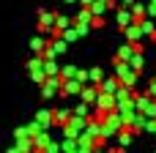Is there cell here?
I'll return each mask as SVG.
<instances>
[{
	"instance_id": "obj_12",
	"label": "cell",
	"mask_w": 156,
	"mask_h": 153,
	"mask_svg": "<svg viewBox=\"0 0 156 153\" xmlns=\"http://www.w3.org/2000/svg\"><path fill=\"white\" fill-rule=\"evenodd\" d=\"M49 142H52V134H49V131H41V134H36V137H33V145H36V153L47 151V148H49Z\"/></svg>"
},
{
	"instance_id": "obj_35",
	"label": "cell",
	"mask_w": 156,
	"mask_h": 153,
	"mask_svg": "<svg viewBox=\"0 0 156 153\" xmlns=\"http://www.w3.org/2000/svg\"><path fill=\"white\" fill-rule=\"evenodd\" d=\"M63 3H80V0H63Z\"/></svg>"
},
{
	"instance_id": "obj_9",
	"label": "cell",
	"mask_w": 156,
	"mask_h": 153,
	"mask_svg": "<svg viewBox=\"0 0 156 153\" xmlns=\"http://www.w3.org/2000/svg\"><path fill=\"white\" fill-rule=\"evenodd\" d=\"M134 55H137V52H134V44H123V47L115 52V60H112V63H129Z\"/></svg>"
},
{
	"instance_id": "obj_2",
	"label": "cell",
	"mask_w": 156,
	"mask_h": 153,
	"mask_svg": "<svg viewBox=\"0 0 156 153\" xmlns=\"http://www.w3.org/2000/svg\"><path fill=\"white\" fill-rule=\"evenodd\" d=\"M115 77H118L121 85L129 88V90H134V85H137V79H140V74H137L129 63H115Z\"/></svg>"
},
{
	"instance_id": "obj_37",
	"label": "cell",
	"mask_w": 156,
	"mask_h": 153,
	"mask_svg": "<svg viewBox=\"0 0 156 153\" xmlns=\"http://www.w3.org/2000/svg\"><path fill=\"white\" fill-rule=\"evenodd\" d=\"M107 3H112V0H107Z\"/></svg>"
},
{
	"instance_id": "obj_1",
	"label": "cell",
	"mask_w": 156,
	"mask_h": 153,
	"mask_svg": "<svg viewBox=\"0 0 156 153\" xmlns=\"http://www.w3.org/2000/svg\"><path fill=\"white\" fill-rule=\"evenodd\" d=\"M55 19H58V11L38 8V16H36V33L49 38V36H52V30H55Z\"/></svg>"
},
{
	"instance_id": "obj_20",
	"label": "cell",
	"mask_w": 156,
	"mask_h": 153,
	"mask_svg": "<svg viewBox=\"0 0 156 153\" xmlns=\"http://www.w3.org/2000/svg\"><path fill=\"white\" fill-rule=\"evenodd\" d=\"M132 140H134V134H132L129 129H123V131L118 134V148H123V151H126V148L132 145Z\"/></svg>"
},
{
	"instance_id": "obj_30",
	"label": "cell",
	"mask_w": 156,
	"mask_h": 153,
	"mask_svg": "<svg viewBox=\"0 0 156 153\" xmlns=\"http://www.w3.org/2000/svg\"><path fill=\"white\" fill-rule=\"evenodd\" d=\"M118 3H121V8H129V11H132V8H134V3H137V0H118Z\"/></svg>"
},
{
	"instance_id": "obj_14",
	"label": "cell",
	"mask_w": 156,
	"mask_h": 153,
	"mask_svg": "<svg viewBox=\"0 0 156 153\" xmlns=\"http://www.w3.org/2000/svg\"><path fill=\"white\" fill-rule=\"evenodd\" d=\"M52 112H55V126H60V129L69 126V120H71V115H74L71 110H63V107H60V110H52Z\"/></svg>"
},
{
	"instance_id": "obj_6",
	"label": "cell",
	"mask_w": 156,
	"mask_h": 153,
	"mask_svg": "<svg viewBox=\"0 0 156 153\" xmlns=\"http://www.w3.org/2000/svg\"><path fill=\"white\" fill-rule=\"evenodd\" d=\"M115 22H118V27H121V30H126V27H132V25H137L129 8H118V11H115Z\"/></svg>"
},
{
	"instance_id": "obj_10",
	"label": "cell",
	"mask_w": 156,
	"mask_h": 153,
	"mask_svg": "<svg viewBox=\"0 0 156 153\" xmlns=\"http://www.w3.org/2000/svg\"><path fill=\"white\" fill-rule=\"evenodd\" d=\"M96 99H99V88H93V85H88V88L80 93V101L88 104V107H96Z\"/></svg>"
},
{
	"instance_id": "obj_28",
	"label": "cell",
	"mask_w": 156,
	"mask_h": 153,
	"mask_svg": "<svg viewBox=\"0 0 156 153\" xmlns=\"http://www.w3.org/2000/svg\"><path fill=\"white\" fill-rule=\"evenodd\" d=\"M74 27H77V33H80V38H82V36H88V33L93 30L90 25H74Z\"/></svg>"
},
{
	"instance_id": "obj_3",
	"label": "cell",
	"mask_w": 156,
	"mask_h": 153,
	"mask_svg": "<svg viewBox=\"0 0 156 153\" xmlns=\"http://www.w3.org/2000/svg\"><path fill=\"white\" fill-rule=\"evenodd\" d=\"M27 74H30V79L41 88L49 77H47V71H44V57H38V55H33L30 60H27Z\"/></svg>"
},
{
	"instance_id": "obj_33",
	"label": "cell",
	"mask_w": 156,
	"mask_h": 153,
	"mask_svg": "<svg viewBox=\"0 0 156 153\" xmlns=\"http://www.w3.org/2000/svg\"><path fill=\"white\" fill-rule=\"evenodd\" d=\"M5 153H22V151H19L16 145H11V148H8V151H5Z\"/></svg>"
},
{
	"instance_id": "obj_32",
	"label": "cell",
	"mask_w": 156,
	"mask_h": 153,
	"mask_svg": "<svg viewBox=\"0 0 156 153\" xmlns=\"http://www.w3.org/2000/svg\"><path fill=\"white\" fill-rule=\"evenodd\" d=\"M93 3H96V0H80V8H90Z\"/></svg>"
},
{
	"instance_id": "obj_7",
	"label": "cell",
	"mask_w": 156,
	"mask_h": 153,
	"mask_svg": "<svg viewBox=\"0 0 156 153\" xmlns=\"http://www.w3.org/2000/svg\"><path fill=\"white\" fill-rule=\"evenodd\" d=\"M121 88H123V85H121V79H118L115 74H112V77H107V79L99 85V90H101V93H107V96H115Z\"/></svg>"
},
{
	"instance_id": "obj_4",
	"label": "cell",
	"mask_w": 156,
	"mask_h": 153,
	"mask_svg": "<svg viewBox=\"0 0 156 153\" xmlns=\"http://www.w3.org/2000/svg\"><path fill=\"white\" fill-rule=\"evenodd\" d=\"M60 88H63V79H60V77H49V79L41 85V96H44V99H55V96H60Z\"/></svg>"
},
{
	"instance_id": "obj_5",
	"label": "cell",
	"mask_w": 156,
	"mask_h": 153,
	"mask_svg": "<svg viewBox=\"0 0 156 153\" xmlns=\"http://www.w3.org/2000/svg\"><path fill=\"white\" fill-rule=\"evenodd\" d=\"M85 88H88L85 82H80V79H69V82H63V88H60V99H69V96H80Z\"/></svg>"
},
{
	"instance_id": "obj_8",
	"label": "cell",
	"mask_w": 156,
	"mask_h": 153,
	"mask_svg": "<svg viewBox=\"0 0 156 153\" xmlns=\"http://www.w3.org/2000/svg\"><path fill=\"white\" fill-rule=\"evenodd\" d=\"M47 47H49V38H47V36H33V38H30V49H33V55H38V57H44Z\"/></svg>"
},
{
	"instance_id": "obj_34",
	"label": "cell",
	"mask_w": 156,
	"mask_h": 153,
	"mask_svg": "<svg viewBox=\"0 0 156 153\" xmlns=\"http://www.w3.org/2000/svg\"><path fill=\"white\" fill-rule=\"evenodd\" d=\"M101 153H115V148H107V151H101Z\"/></svg>"
},
{
	"instance_id": "obj_27",
	"label": "cell",
	"mask_w": 156,
	"mask_h": 153,
	"mask_svg": "<svg viewBox=\"0 0 156 153\" xmlns=\"http://www.w3.org/2000/svg\"><path fill=\"white\" fill-rule=\"evenodd\" d=\"M107 22H104V16H93V22H90V27L93 30H99V27H104Z\"/></svg>"
},
{
	"instance_id": "obj_18",
	"label": "cell",
	"mask_w": 156,
	"mask_h": 153,
	"mask_svg": "<svg viewBox=\"0 0 156 153\" xmlns=\"http://www.w3.org/2000/svg\"><path fill=\"white\" fill-rule=\"evenodd\" d=\"M22 140H33L30 126H16V129H14V142H22Z\"/></svg>"
},
{
	"instance_id": "obj_15",
	"label": "cell",
	"mask_w": 156,
	"mask_h": 153,
	"mask_svg": "<svg viewBox=\"0 0 156 153\" xmlns=\"http://www.w3.org/2000/svg\"><path fill=\"white\" fill-rule=\"evenodd\" d=\"M90 22H93L90 8H80V14H74V25H90Z\"/></svg>"
},
{
	"instance_id": "obj_26",
	"label": "cell",
	"mask_w": 156,
	"mask_h": 153,
	"mask_svg": "<svg viewBox=\"0 0 156 153\" xmlns=\"http://www.w3.org/2000/svg\"><path fill=\"white\" fill-rule=\"evenodd\" d=\"M41 153H63V151H60V142H55V140H52V142H49V148H47V151H41Z\"/></svg>"
},
{
	"instance_id": "obj_22",
	"label": "cell",
	"mask_w": 156,
	"mask_h": 153,
	"mask_svg": "<svg viewBox=\"0 0 156 153\" xmlns=\"http://www.w3.org/2000/svg\"><path fill=\"white\" fill-rule=\"evenodd\" d=\"M140 27H143V36H148V38L156 33V22H154V19H143V22H140Z\"/></svg>"
},
{
	"instance_id": "obj_36",
	"label": "cell",
	"mask_w": 156,
	"mask_h": 153,
	"mask_svg": "<svg viewBox=\"0 0 156 153\" xmlns=\"http://www.w3.org/2000/svg\"><path fill=\"white\" fill-rule=\"evenodd\" d=\"M151 41H154V44H156V33H154V36H151Z\"/></svg>"
},
{
	"instance_id": "obj_24",
	"label": "cell",
	"mask_w": 156,
	"mask_h": 153,
	"mask_svg": "<svg viewBox=\"0 0 156 153\" xmlns=\"http://www.w3.org/2000/svg\"><path fill=\"white\" fill-rule=\"evenodd\" d=\"M60 151L63 153H74L77 151V140H60Z\"/></svg>"
},
{
	"instance_id": "obj_17",
	"label": "cell",
	"mask_w": 156,
	"mask_h": 153,
	"mask_svg": "<svg viewBox=\"0 0 156 153\" xmlns=\"http://www.w3.org/2000/svg\"><path fill=\"white\" fill-rule=\"evenodd\" d=\"M151 101H154V99H151L148 93H137V99H134V107H137V112H145Z\"/></svg>"
},
{
	"instance_id": "obj_25",
	"label": "cell",
	"mask_w": 156,
	"mask_h": 153,
	"mask_svg": "<svg viewBox=\"0 0 156 153\" xmlns=\"http://www.w3.org/2000/svg\"><path fill=\"white\" fill-rule=\"evenodd\" d=\"M63 41H66V44H71V41H80V33H77V27H69V30L63 33Z\"/></svg>"
},
{
	"instance_id": "obj_31",
	"label": "cell",
	"mask_w": 156,
	"mask_h": 153,
	"mask_svg": "<svg viewBox=\"0 0 156 153\" xmlns=\"http://www.w3.org/2000/svg\"><path fill=\"white\" fill-rule=\"evenodd\" d=\"M145 131H148V134H156V120H148V123H145Z\"/></svg>"
},
{
	"instance_id": "obj_21",
	"label": "cell",
	"mask_w": 156,
	"mask_h": 153,
	"mask_svg": "<svg viewBox=\"0 0 156 153\" xmlns=\"http://www.w3.org/2000/svg\"><path fill=\"white\" fill-rule=\"evenodd\" d=\"M107 11H110V5H107V0H96V3L90 5V14H93V16H104Z\"/></svg>"
},
{
	"instance_id": "obj_19",
	"label": "cell",
	"mask_w": 156,
	"mask_h": 153,
	"mask_svg": "<svg viewBox=\"0 0 156 153\" xmlns=\"http://www.w3.org/2000/svg\"><path fill=\"white\" fill-rule=\"evenodd\" d=\"M77 74H80V68H77V66H63V68H60V79H63V82L77 79Z\"/></svg>"
},
{
	"instance_id": "obj_23",
	"label": "cell",
	"mask_w": 156,
	"mask_h": 153,
	"mask_svg": "<svg viewBox=\"0 0 156 153\" xmlns=\"http://www.w3.org/2000/svg\"><path fill=\"white\" fill-rule=\"evenodd\" d=\"M129 66H132V68L140 74V71H143V66H145V55H134V57L129 60Z\"/></svg>"
},
{
	"instance_id": "obj_13",
	"label": "cell",
	"mask_w": 156,
	"mask_h": 153,
	"mask_svg": "<svg viewBox=\"0 0 156 153\" xmlns=\"http://www.w3.org/2000/svg\"><path fill=\"white\" fill-rule=\"evenodd\" d=\"M107 77H104V71L99 68V66H93V68H88V85H93V88H99L101 82H104Z\"/></svg>"
},
{
	"instance_id": "obj_29",
	"label": "cell",
	"mask_w": 156,
	"mask_h": 153,
	"mask_svg": "<svg viewBox=\"0 0 156 153\" xmlns=\"http://www.w3.org/2000/svg\"><path fill=\"white\" fill-rule=\"evenodd\" d=\"M145 93H148V96H151V99L156 101V77L151 79V82H148V90H145Z\"/></svg>"
},
{
	"instance_id": "obj_11",
	"label": "cell",
	"mask_w": 156,
	"mask_h": 153,
	"mask_svg": "<svg viewBox=\"0 0 156 153\" xmlns=\"http://www.w3.org/2000/svg\"><path fill=\"white\" fill-rule=\"evenodd\" d=\"M123 36H126V44H140V38H145L140 25H132V27H126V30H123Z\"/></svg>"
},
{
	"instance_id": "obj_16",
	"label": "cell",
	"mask_w": 156,
	"mask_h": 153,
	"mask_svg": "<svg viewBox=\"0 0 156 153\" xmlns=\"http://www.w3.org/2000/svg\"><path fill=\"white\" fill-rule=\"evenodd\" d=\"M60 63L58 60H44V71H47V77H60Z\"/></svg>"
}]
</instances>
